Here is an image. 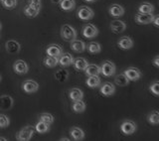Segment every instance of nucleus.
Listing matches in <instances>:
<instances>
[{
  "label": "nucleus",
  "mask_w": 159,
  "mask_h": 141,
  "mask_svg": "<svg viewBox=\"0 0 159 141\" xmlns=\"http://www.w3.org/2000/svg\"><path fill=\"white\" fill-rule=\"evenodd\" d=\"M61 37L67 42H72L77 39V31L71 25L65 24L61 28Z\"/></svg>",
  "instance_id": "obj_1"
},
{
  "label": "nucleus",
  "mask_w": 159,
  "mask_h": 141,
  "mask_svg": "<svg viewBox=\"0 0 159 141\" xmlns=\"http://www.w3.org/2000/svg\"><path fill=\"white\" fill-rule=\"evenodd\" d=\"M36 131L35 130L34 126H31V125H28V126L23 127L19 132H17L16 134V139L19 141H28L32 138V136L34 135V132Z\"/></svg>",
  "instance_id": "obj_2"
},
{
  "label": "nucleus",
  "mask_w": 159,
  "mask_h": 141,
  "mask_svg": "<svg viewBox=\"0 0 159 141\" xmlns=\"http://www.w3.org/2000/svg\"><path fill=\"white\" fill-rule=\"evenodd\" d=\"M116 65L111 61H104L101 66V74H102L104 77L109 78L116 74Z\"/></svg>",
  "instance_id": "obj_3"
},
{
  "label": "nucleus",
  "mask_w": 159,
  "mask_h": 141,
  "mask_svg": "<svg viewBox=\"0 0 159 141\" xmlns=\"http://www.w3.org/2000/svg\"><path fill=\"white\" fill-rule=\"evenodd\" d=\"M120 130L123 134L131 135L137 130V125L132 120H124L120 125Z\"/></svg>",
  "instance_id": "obj_4"
},
{
  "label": "nucleus",
  "mask_w": 159,
  "mask_h": 141,
  "mask_svg": "<svg viewBox=\"0 0 159 141\" xmlns=\"http://www.w3.org/2000/svg\"><path fill=\"white\" fill-rule=\"evenodd\" d=\"M78 17L84 20V21H88V20H91L93 18L94 16V12L93 11L92 8H89L88 6H81L78 9V12H77Z\"/></svg>",
  "instance_id": "obj_5"
},
{
  "label": "nucleus",
  "mask_w": 159,
  "mask_h": 141,
  "mask_svg": "<svg viewBox=\"0 0 159 141\" xmlns=\"http://www.w3.org/2000/svg\"><path fill=\"white\" fill-rule=\"evenodd\" d=\"M82 33L84 35V37H86L88 39H93L98 35V30L93 24H86L83 27Z\"/></svg>",
  "instance_id": "obj_6"
},
{
  "label": "nucleus",
  "mask_w": 159,
  "mask_h": 141,
  "mask_svg": "<svg viewBox=\"0 0 159 141\" xmlns=\"http://www.w3.org/2000/svg\"><path fill=\"white\" fill-rule=\"evenodd\" d=\"M123 74L125 75L127 79L129 80H131V82H137V80H140V78L142 77V74L140 70H139L137 68H133V67L126 69L123 72Z\"/></svg>",
  "instance_id": "obj_7"
},
{
  "label": "nucleus",
  "mask_w": 159,
  "mask_h": 141,
  "mask_svg": "<svg viewBox=\"0 0 159 141\" xmlns=\"http://www.w3.org/2000/svg\"><path fill=\"white\" fill-rule=\"evenodd\" d=\"M22 89L27 93H34L39 89V84L33 80H27L22 84Z\"/></svg>",
  "instance_id": "obj_8"
},
{
  "label": "nucleus",
  "mask_w": 159,
  "mask_h": 141,
  "mask_svg": "<svg viewBox=\"0 0 159 141\" xmlns=\"http://www.w3.org/2000/svg\"><path fill=\"white\" fill-rule=\"evenodd\" d=\"M13 70H14V72L18 75H25L28 73L29 67L27 63L23 61V60H17L13 65Z\"/></svg>",
  "instance_id": "obj_9"
},
{
  "label": "nucleus",
  "mask_w": 159,
  "mask_h": 141,
  "mask_svg": "<svg viewBox=\"0 0 159 141\" xmlns=\"http://www.w3.org/2000/svg\"><path fill=\"white\" fill-rule=\"evenodd\" d=\"M14 99L10 95H1L0 97V109L1 110H9L13 107Z\"/></svg>",
  "instance_id": "obj_10"
},
{
  "label": "nucleus",
  "mask_w": 159,
  "mask_h": 141,
  "mask_svg": "<svg viewBox=\"0 0 159 141\" xmlns=\"http://www.w3.org/2000/svg\"><path fill=\"white\" fill-rule=\"evenodd\" d=\"M99 93L102 95H104V97H111V95L114 94V93H116V87L111 83L107 82L101 85Z\"/></svg>",
  "instance_id": "obj_11"
},
{
  "label": "nucleus",
  "mask_w": 159,
  "mask_h": 141,
  "mask_svg": "<svg viewBox=\"0 0 159 141\" xmlns=\"http://www.w3.org/2000/svg\"><path fill=\"white\" fill-rule=\"evenodd\" d=\"M5 48H6V51L9 54H18L21 50V45H20L16 40H9L5 44Z\"/></svg>",
  "instance_id": "obj_12"
},
{
  "label": "nucleus",
  "mask_w": 159,
  "mask_h": 141,
  "mask_svg": "<svg viewBox=\"0 0 159 141\" xmlns=\"http://www.w3.org/2000/svg\"><path fill=\"white\" fill-rule=\"evenodd\" d=\"M74 64V57L72 54L68 52L62 53L61 56L59 57V65H61L62 67H70L71 65Z\"/></svg>",
  "instance_id": "obj_13"
},
{
  "label": "nucleus",
  "mask_w": 159,
  "mask_h": 141,
  "mask_svg": "<svg viewBox=\"0 0 159 141\" xmlns=\"http://www.w3.org/2000/svg\"><path fill=\"white\" fill-rule=\"evenodd\" d=\"M154 15L151 14H144V13H137L135 15V22L139 24H150L153 21Z\"/></svg>",
  "instance_id": "obj_14"
},
{
  "label": "nucleus",
  "mask_w": 159,
  "mask_h": 141,
  "mask_svg": "<svg viewBox=\"0 0 159 141\" xmlns=\"http://www.w3.org/2000/svg\"><path fill=\"white\" fill-rule=\"evenodd\" d=\"M46 53L48 56H52V57H60L61 54L63 53V49L61 46H59L57 44H52L49 45L46 49Z\"/></svg>",
  "instance_id": "obj_15"
},
{
  "label": "nucleus",
  "mask_w": 159,
  "mask_h": 141,
  "mask_svg": "<svg viewBox=\"0 0 159 141\" xmlns=\"http://www.w3.org/2000/svg\"><path fill=\"white\" fill-rule=\"evenodd\" d=\"M117 46L121 50H129L133 47V41L131 38H129L127 36H123L118 39Z\"/></svg>",
  "instance_id": "obj_16"
},
{
  "label": "nucleus",
  "mask_w": 159,
  "mask_h": 141,
  "mask_svg": "<svg viewBox=\"0 0 159 141\" xmlns=\"http://www.w3.org/2000/svg\"><path fill=\"white\" fill-rule=\"evenodd\" d=\"M111 29L113 33H122L126 29V24L120 20H113L111 23Z\"/></svg>",
  "instance_id": "obj_17"
},
{
  "label": "nucleus",
  "mask_w": 159,
  "mask_h": 141,
  "mask_svg": "<svg viewBox=\"0 0 159 141\" xmlns=\"http://www.w3.org/2000/svg\"><path fill=\"white\" fill-rule=\"evenodd\" d=\"M70 135L72 136V138L76 141H81L84 138V132L82 128L74 126L70 129Z\"/></svg>",
  "instance_id": "obj_18"
},
{
  "label": "nucleus",
  "mask_w": 159,
  "mask_h": 141,
  "mask_svg": "<svg viewBox=\"0 0 159 141\" xmlns=\"http://www.w3.org/2000/svg\"><path fill=\"white\" fill-rule=\"evenodd\" d=\"M59 5L63 11L70 12L76 8V1L75 0H61Z\"/></svg>",
  "instance_id": "obj_19"
},
{
  "label": "nucleus",
  "mask_w": 159,
  "mask_h": 141,
  "mask_svg": "<svg viewBox=\"0 0 159 141\" xmlns=\"http://www.w3.org/2000/svg\"><path fill=\"white\" fill-rule=\"evenodd\" d=\"M108 12L112 17H120L124 14V8L118 4H112L111 6L109 7Z\"/></svg>",
  "instance_id": "obj_20"
},
{
  "label": "nucleus",
  "mask_w": 159,
  "mask_h": 141,
  "mask_svg": "<svg viewBox=\"0 0 159 141\" xmlns=\"http://www.w3.org/2000/svg\"><path fill=\"white\" fill-rule=\"evenodd\" d=\"M71 49L76 53H83L86 50V44L81 40H74L71 42Z\"/></svg>",
  "instance_id": "obj_21"
},
{
  "label": "nucleus",
  "mask_w": 159,
  "mask_h": 141,
  "mask_svg": "<svg viewBox=\"0 0 159 141\" xmlns=\"http://www.w3.org/2000/svg\"><path fill=\"white\" fill-rule=\"evenodd\" d=\"M101 82H102V80L98 75H89L86 80V84L89 88L94 89V88H98L101 85Z\"/></svg>",
  "instance_id": "obj_22"
},
{
  "label": "nucleus",
  "mask_w": 159,
  "mask_h": 141,
  "mask_svg": "<svg viewBox=\"0 0 159 141\" xmlns=\"http://www.w3.org/2000/svg\"><path fill=\"white\" fill-rule=\"evenodd\" d=\"M86 102H83V99L81 100H75L73 102V105H72V109L74 112L76 113H83L84 110H86Z\"/></svg>",
  "instance_id": "obj_23"
},
{
  "label": "nucleus",
  "mask_w": 159,
  "mask_h": 141,
  "mask_svg": "<svg viewBox=\"0 0 159 141\" xmlns=\"http://www.w3.org/2000/svg\"><path fill=\"white\" fill-rule=\"evenodd\" d=\"M84 73H86L88 77H89V75H98L101 74V67L96 64H89L87 69L84 70Z\"/></svg>",
  "instance_id": "obj_24"
},
{
  "label": "nucleus",
  "mask_w": 159,
  "mask_h": 141,
  "mask_svg": "<svg viewBox=\"0 0 159 141\" xmlns=\"http://www.w3.org/2000/svg\"><path fill=\"white\" fill-rule=\"evenodd\" d=\"M69 97L73 102H75V100H81L84 98V93L80 89L74 88L69 92Z\"/></svg>",
  "instance_id": "obj_25"
},
{
  "label": "nucleus",
  "mask_w": 159,
  "mask_h": 141,
  "mask_svg": "<svg viewBox=\"0 0 159 141\" xmlns=\"http://www.w3.org/2000/svg\"><path fill=\"white\" fill-rule=\"evenodd\" d=\"M89 66V63L86 59L84 58H78L74 60V67L78 70H84Z\"/></svg>",
  "instance_id": "obj_26"
},
{
  "label": "nucleus",
  "mask_w": 159,
  "mask_h": 141,
  "mask_svg": "<svg viewBox=\"0 0 159 141\" xmlns=\"http://www.w3.org/2000/svg\"><path fill=\"white\" fill-rule=\"evenodd\" d=\"M129 82H130V80L127 79V77L124 74L116 75V78H114V83L117 85H119V87H126L129 84Z\"/></svg>",
  "instance_id": "obj_27"
},
{
  "label": "nucleus",
  "mask_w": 159,
  "mask_h": 141,
  "mask_svg": "<svg viewBox=\"0 0 159 141\" xmlns=\"http://www.w3.org/2000/svg\"><path fill=\"white\" fill-rule=\"evenodd\" d=\"M44 65L46 66L47 68H55L59 64V58L58 57H52V56H48L44 59L43 61Z\"/></svg>",
  "instance_id": "obj_28"
},
{
  "label": "nucleus",
  "mask_w": 159,
  "mask_h": 141,
  "mask_svg": "<svg viewBox=\"0 0 159 141\" xmlns=\"http://www.w3.org/2000/svg\"><path fill=\"white\" fill-rule=\"evenodd\" d=\"M154 11V6L151 3L144 2L140 6L138 7V12L139 13H144V14H151Z\"/></svg>",
  "instance_id": "obj_29"
},
{
  "label": "nucleus",
  "mask_w": 159,
  "mask_h": 141,
  "mask_svg": "<svg viewBox=\"0 0 159 141\" xmlns=\"http://www.w3.org/2000/svg\"><path fill=\"white\" fill-rule=\"evenodd\" d=\"M147 121L152 125L159 124V111L158 110H153L147 116Z\"/></svg>",
  "instance_id": "obj_30"
},
{
  "label": "nucleus",
  "mask_w": 159,
  "mask_h": 141,
  "mask_svg": "<svg viewBox=\"0 0 159 141\" xmlns=\"http://www.w3.org/2000/svg\"><path fill=\"white\" fill-rule=\"evenodd\" d=\"M39 12H40V10L34 8L32 6H30V5H27V6L24 7V14L26 15L27 17H29V18L36 17L37 15L39 14Z\"/></svg>",
  "instance_id": "obj_31"
},
{
  "label": "nucleus",
  "mask_w": 159,
  "mask_h": 141,
  "mask_svg": "<svg viewBox=\"0 0 159 141\" xmlns=\"http://www.w3.org/2000/svg\"><path fill=\"white\" fill-rule=\"evenodd\" d=\"M49 129H50V124L42 121V120H40V121L37 122V124L35 125V130L39 133H46L49 131Z\"/></svg>",
  "instance_id": "obj_32"
},
{
  "label": "nucleus",
  "mask_w": 159,
  "mask_h": 141,
  "mask_svg": "<svg viewBox=\"0 0 159 141\" xmlns=\"http://www.w3.org/2000/svg\"><path fill=\"white\" fill-rule=\"evenodd\" d=\"M69 77V72L64 69L61 70H58L56 73H55V79L58 80L59 82H65Z\"/></svg>",
  "instance_id": "obj_33"
},
{
  "label": "nucleus",
  "mask_w": 159,
  "mask_h": 141,
  "mask_svg": "<svg viewBox=\"0 0 159 141\" xmlns=\"http://www.w3.org/2000/svg\"><path fill=\"white\" fill-rule=\"evenodd\" d=\"M88 51L91 54H98L102 51V46L98 42H91L88 45Z\"/></svg>",
  "instance_id": "obj_34"
},
{
  "label": "nucleus",
  "mask_w": 159,
  "mask_h": 141,
  "mask_svg": "<svg viewBox=\"0 0 159 141\" xmlns=\"http://www.w3.org/2000/svg\"><path fill=\"white\" fill-rule=\"evenodd\" d=\"M40 120L42 121L46 122L48 124H52L54 122V116L51 113H47V112H44L40 115Z\"/></svg>",
  "instance_id": "obj_35"
},
{
  "label": "nucleus",
  "mask_w": 159,
  "mask_h": 141,
  "mask_svg": "<svg viewBox=\"0 0 159 141\" xmlns=\"http://www.w3.org/2000/svg\"><path fill=\"white\" fill-rule=\"evenodd\" d=\"M10 124V119L7 115L0 114V128H6Z\"/></svg>",
  "instance_id": "obj_36"
},
{
  "label": "nucleus",
  "mask_w": 159,
  "mask_h": 141,
  "mask_svg": "<svg viewBox=\"0 0 159 141\" xmlns=\"http://www.w3.org/2000/svg\"><path fill=\"white\" fill-rule=\"evenodd\" d=\"M3 7L6 9H13L16 7L17 5V0H2L1 1Z\"/></svg>",
  "instance_id": "obj_37"
},
{
  "label": "nucleus",
  "mask_w": 159,
  "mask_h": 141,
  "mask_svg": "<svg viewBox=\"0 0 159 141\" xmlns=\"http://www.w3.org/2000/svg\"><path fill=\"white\" fill-rule=\"evenodd\" d=\"M149 90L154 94V95H157L159 97V80H155V82H153L150 87H149Z\"/></svg>",
  "instance_id": "obj_38"
},
{
  "label": "nucleus",
  "mask_w": 159,
  "mask_h": 141,
  "mask_svg": "<svg viewBox=\"0 0 159 141\" xmlns=\"http://www.w3.org/2000/svg\"><path fill=\"white\" fill-rule=\"evenodd\" d=\"M28 5L40 10L41 9V0H28Z\"/></svg>",
  "instance_id": "obj_39"
},
{
  "label": "nucleus",
  "mask_w": 159,
  "mask_h": 141,
  "mask_svg": "<svg viewBox=\"0 0 159 141\" xmlns=\"http://www.w3.org/2000/svg\"><path fill=\"white\" fill-rule=\"evenodd\" d=\"M152 64H153V66H154V67L159 68V55H157V56H155V57L153 58V60H152Z\"/></svg>",
  "instance_id": "obj_40"
},
{
  "label": "nucleus",
  "mask_w": 159,
  "mask_h": 141,
  "mask_svg": "<svg viewBox=\"0 0 159 141\" xmlns=\"http://www.w3.org/2000/svg\"><path fill=\"white\" fill-rule=\"evenodd\" d=\"M152 23H153L154 25H155L156 27H159V14L156 15V16H154Z\"/></svg>",
  "instance_id": "obj_41"
},
{
  "label": "nucleus",
  "mask_w": 159,
  "mask_h": 141,
  "mask_svg": "<svg viewBox=\"0 0 159 141\" xmlns=\"http://www.w3.org/2000/svg\"><path fill=\"white\" fill-rule=\"evenodd\" d=\"M52 1V3H54V4H59L60 2H61V0H51Z\"/></svg>",
  "instance_id": "obj_42"
},
{
  "label": "nucleus",
  "mask_w": 159,
  "mask_h": 141,
  "mask_svg": "<svg viewBox=\"0 0 159 141\" xmlns=\"http://www.w3.org/2000/svg\"><path fill=\"white\" fill-rule=\"evenodd\" d=\"M86 2H89V3H92V2H94L96 0H84Z\"/></svg>",
  "instance_id": "obj_43"
},
{
  "label": "nucleus",
  "mask_w": 159,
  "mask_h": 141,
  "mask_svg": "<svg viewBox=\"0 0 159 141\" xmlns=\"http://www.w3.org/2000/svg\"><path fill=\"white\" fill-rule=\"evenodd\" d=\"M7 139L6 138H4V137H0V141H6Z\"/></svg>",
  "instance_id": "obj_44"
},
{
  "label": "nucleus",
  "mask_w": 159,
  "mask_h": 141,
  "mask_svg": "<svg viewBox=\"0 0 159 141\" xmlns=\"http://www.w3.org/2000/svg\"><path fill=\"white\" fill-rule=\"evenodd\" d=\"M61 140H62V141H69L68 138H61Z\"/></svg>",
  "instance_id": "obj_45"
},
{
  "label": "nucleus",
  "mask_w": 159,
  "mask_h": 141,
  "mask_svg": "<svg viewBox=\"0 0 159 141\" xmlns=\"http://www.w3.org/2000/svg\"><path fill=\"white\" fill-rule=\"evenodd\" d=\"M1 28H2V25H1V23H0V30H1Z\"/></svg>",
  "instance_id": "obj_46"
},
{
  "label": "nucleus",
  "mask_w": 159,
  "mask_h": 141,
  "mask_svg": "<svg viewBox=\"0 0 159 141\" xmlns=\"http://www.w3.org/2000/svg\"><path fill=\"white\" fill-rule=\"evenodd\" d=\"M0 82H1V75H0Z\"/></svg>",
  "instance_id": "obj_47"
},
{
  "label": "nucleus",
  "mask_w": 159,
  "mask_h": 141,
  "mask_svg": "<svg viewBox=\"0 0 159 141\" xmlns=\"http://www.w3.org/2000/svg\"><path fill=\"white\" fill-rule=\"evenodd\" d=\"M1 1H2V0H0V3H1Z\"/></svg>",
  "instance_id": "obj_48"
}]
</instances>
